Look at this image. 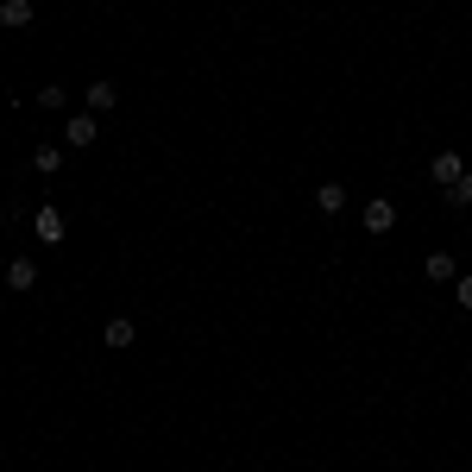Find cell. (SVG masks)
I'll use <instances>...</instances> for the list:
<instances>
[{
	"mask_svg": "<svg viewBox=\"0 0 472 472\" xmlns=\"http://www.w3.org/2000/svg\"><path fill=\"white\" fill-rule=\"evenodd\" d=\"M315 208H321V215H341V208H347V189H341V183H321V189H315Z\"/></svg>",
	"mask_w": 472,
	"mask_h": 472,
	"instance_id": "30bf717a",
	"label": "cell"
},
{
	"mask_svg": "<svg viewBox=\"0 0 472 472\" xmlns=\"http://www.w3.org/2000/svg\"><path fill=\"white\" fill-rule=\"evenodd\" d=\"M466 177V164H460V152H435L429 158V183H441V189H453Z\"/></svg>",
	"mask_w": 472,
	"mask_h": 472,
	"instance_id": "6da1fadb",
	"label": "cell"
},
{
	"mask_svg": "<svg viewBox=\"0 0 472 472\" xmlns=\"http://www.w3.org/2000/svg\"><path fill=\"white\" fill-rule=\"evenodd\" d=\"M447 201H453V208H472V170H466V177L447 189Z\"/></svg>",
	"mask_w": 472,
	"mask_h": 472,
	"instance_id": "7c38bea8",
	"label": "cell"
},
{
	"mask_svg": "<svg viewBox=\"0 0 472 472\" xmlns=\"http://www.w3.org/2000/svg\"><path fill=\"white\" fill-rule=\"evenodd\" d=\"M32 20H38L32 0H0V26H7V32H26Z\"/></svg>",
	"mask_w": 472,
	"mask_h": 472,
	"instance_id": "3957f363",
	"label": "cell"
},
{
	"mask_svg": "<svg viewBox=\"0 0 472 472\" xmlns=\"http://www.w3.org/2000/svg\"><path fill=\"white\" fill-rule=\"evenodd\" d=\"M57 164H63V146H38V152H32V170H38V177H51Z\"/></svg>",
	"mask_w": 472,
	"mask_h": 472,
	"instance_id": "8fae6325",
	"label": "cell"
},
{
	"mask_svg": "<svg viewBox=\"0 0 472 472\" xmlns=\"http://www.w3.org/2000/svg\"><path fill=\"white\" fill-rule=\"evenodd\" d=\"M38 107H70V89H57V83L38 89Z\"/></svg>",
	"mask_w": 472,
	"mask_h": 472,
	"instance_id": "4fadbf2b",
	"label": "cell"
},
{
	"mask_svg": "<svg viewBox=\"0 0 472 472\" xmlns=\"http://www.w3.org/2000/svg\"><path fill=\"white\" fill-rule=\"evenodd\" d=\"M390 227H397V201L372 195V201H366V233H390Z\"/></svg>",
	"mask_w": 472,
	"mask_h": 472,
	"instance_id": "7a4b0ae2",
	"label": "cell"
},
{
	"mask_svg": "<svg viewBox=\"0 0 472 472\" xmlns=\"http://www.w3.org/2000/svg\"><path fill=\"white\" fill-rule=\"evenodd\" d=\"M101 341H107V347H114V353H126V347H132V341H139V327H132V321H126V315H114V321H107V327H101Z\"/></svg>",
	"mask_w": 472,
	"mask_h": 472,
	"instance_id": "5b68a950",
	"label": "cell"
},
{
	"mask_svg": "<svg viewBox=\"0 0 472 472\" xmlns=\"http://www.w3.org/2000/svg\"><path fill=\"white\" fill-rule=\"evenodd\" d=\"M32 284H38V264L32 258H13L7 264V290H32Z\"/></svg>",
	"mask_w": 472,
	"mask_h": 472,
	"instance_id": "9c48e42d",
	"label": "cell"
},
{
	"mask_svg": "<svg viewBox=\"0 0 472 472\" xmlns=\"http://www.w3.org/2000/svg\"><path fill=\"white\" fill-rule=\"evenodd\" d=\"M63 139H70V152H89V146L101 139V126H95V114H76V120H70V132H63Z\"/></svg>",
	"mask_w": 472,
	"mask_h": 472,
	"instance_id": "277c9868",
	"label": "cell"
},
{
	"mask_svg": "<svg viewBox=\"0 0 472 472\" xmlns=\"http://www.w3.org/2000/svg\"><path fill=\"white\" fill-rule=\"evenodd\" d=\"M114 107H120V89H114L107 76H101V83H89V114H114Z\"/></svg>",
	"mask_w": 472,
	"mask_h": 472,
	"instance_id": "ba28073f",
	"label": "cell"
},
{
	"mask_svg": "<svg viewBox=\"0 0 472 472\" xmlns=\"http://www.w3.org/2000/svg\"><path fill=\"white\" fill-rule=\"evenodd\" d=\"M453 303L472 315V271H466V278H453Z\"/></svg>",
	"mask_w": 472,
	"mask_h": 472,
	"instance_id": "5bb4252c",
	"label": "cell"
},
{
	"mask_svg": "<svg viewBox=\"0 0 472 472\" xmlns=\"http://www.w3.org/2000/svg\"><path fill=\"white\" fill-rule=\"evenodd\" d=\"M422 278H429V284H453V278H460V271H453V252H429V258H422Z\"/></svg>",
	"mask_w": 472,
	"mask_h": 472,
	"instance_id": "52a82bcc",
	"label": "cell"
},
{
	"mask_svg": "<svg viewBox=\"0 0 472 472\" xmlns=\"http://www.w3.org/2000/svg\"><path fill=\"white\" fill-rule=\"evenodd\" d=\"M32 233H38L44 246H63V215H57V208H38V215H32Z\"/></svg>",
	"mask_w": 472,
	"mask_h": 472,
	"instance_id": "8992f818",
	"label": "cell"
}]
</instances>
